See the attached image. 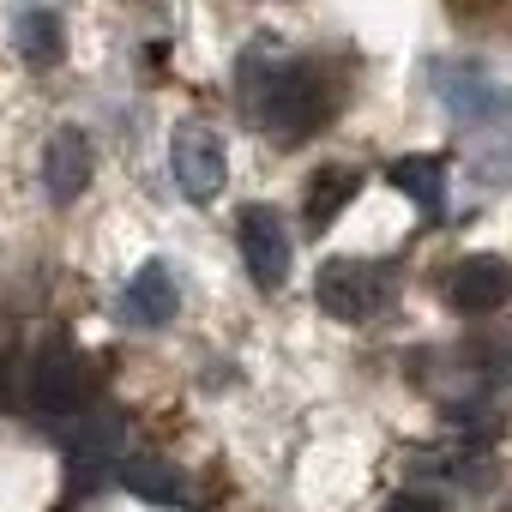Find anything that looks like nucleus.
<instances>
[{
  "mask_svg": "<svg viewBox=\"0 0 512 512\" xmlns=\"http://www.w3.org/2000/svg\"><path fill=\"white\" fill-rule=\"evenodd\" d=\"M253 115H260V127L284 145L308 139L326 115V79L308 67V61H290V67H272L266 73V91L260 103H253Z\"/></svg>",
  "mask_w": 512,
  "mask_h": 512,
  "instance_id": "obj_1",
  "label": "nucleus"
},
{
  "mask_svg": "<svg viewBox=\"0 0 512 512\" xmlns=\"http://www.w3.org/2000/svg\"><path fill=\"white\" fill-rule=\"evenodd\" d=\"M314 302L332 320L362 326L368 314H380L392 302V272L386 266H368V260H326L320 278H314Z\"/></svg>",
  "mask_w": 512,
  "mask_h": 512,
  "instance_id": "obj_2",
  "label": "nucleus"
},
{
  "mask_svg": "<svg viewBox=\"0 0 512 512\" xmlns=\"http://www.w3.org/2000/svg\"><path fill=\"white\" fill-rule=\"evenodd\" d=\"M169 175H175V187H181L193 205L217 199V193H223V175H229L223 139H217L211 127H199V121L175 127V139H169Z\"/></svg>",
  "mask_w": 512,
  "mask_h": 512,
  "instance_id": "obj_3",
  "label": "nucleus"
},
{
  "mask_svg": "<svg viewBox=\"0 0 512 512\" xmlns=\"http://www.w3.org/2000/svg\"><path fill=\"white\" fill-rule=\"evenodd\" d=\"M235 241H241V260L253 272V284H266L278 290L290 278V260H296V247H290V229L272 205H241L235 217Z\"/></svg>",
  "mask_w": 512,
  "mask_h": 512,
  "instance_id": "obj_4",
  "label": "nucleus"
},
{
  "mask_svg": "<svg viewBox=\"0 0 512 512\" xmlns=\"http://www.w3.org/2000/svg\"><path fill=\"white\" fill-rule=\"evenodd\" d=\"M25 392H31V416L37 422H67L73 410H79V356H73V344L67 338H49L37 356H31V380H25Z\"/></svg>",
  "mask_w": 512,
  "mask_h": 512,
  "instance_id": "obj_5",
  "label": "nucleus"
},
{
  "mask_svg": "<svg viewBox=\"0 0 512 512\" xmlns=\"http://www.w3.org/2000/svg\"><path fill=\"white\" fill-rule=\"evenodd\" d=\"M446 296H452V308H464V314H494V308H506V296H512V266L500 260V253H464V260L452 266Z\"/></svg>",
  "mask_w": 512,
  "mask_h": 512,
  "instance_id": "obj_6",
  "label": "nucleus"
},
{
  "mask_svg": "<svg viewBox=\"0 0 512 512\" xmlns=\"http://www.w3.org/2000/svg\"><path fill=\"white\" fill-rule=\"evenodd\" d=\"M175 308H181V284H175L169 260H145L121 290V320L127 326H169Z\"/></svg>",
  "mask_w": 512,
  "mask_h": 512,
  "instance_id": "obj_7",
  "label": "nucleus"
},
{
  "mask_svg": "<svg viewBox=\"0 0 512 512\" xmlns=\"http://www.w3.org/2000/svg\"><path fill=\"white\" fill-rule=\"evenodd\" d=\"M91 139L79 133V127H55L49 133V145H43V187H49V199L55 205H67V199H79L85 187H91Z\"/></svg>",
  "mask_w": 512,
  "mask_h": 512,
  "instance_id": "obj_8",
  "label": "nucleus"
},
{
  "mask_svg": "<svg viewBox=\"0 0 512 512\" xmlns=\"http://www.w3.org/2000/svg\"><path fill=\"white\" fill-rule=\"evenodd\" d=\"M392 187H398L422 217H440V211H446V163L428 157V151H422V157H398V163H392Z\"/></svg>",
  "mask_w": 512,
  "mask_h": 512,
  "instance_id": "obj_9",
  "label": "nucleus"
},
{
  "mask_svg": "<svg viewBox=\"0 0 512 512\" xmlns=\"http://www.w3.org/2000/svg\"><path fill=\"white\" fill-rule=\"evenodd\" d=\"M13 49H19L31 67H55L61 49H67L61 19H55L49 7H19V13H13Z\"/></svg>",
  "mask_w": 512,
  "mask_h": 512,
  "instance_id": "obj_10",
  "label": "nucleus"
},
{
  "mask_svg": "<svg viewBox=\"0 0 512 512\" xmlns=\"http://www.w3.org/2000/svg\"><path fill=\"white\" fill-rule=\"evenodd\" d=\"M121 482H127L139 500H157V506L187 500V488H181L175 464H163V458H121Z\"/></svg>",
  "mask_w": 512,
  "mask_h": 512,
  "instance_id": "obj_11",
  "label": "nucleus"
},
{
  "mask_svg": "<svg viewBox=\"0 0 512 512\" xmlns=\"http://www.w3.org/2000/svg\"><path fill=\"white\" fill-rule=\"evenodd\" d=\"M350 199H356V169H326V175L308 187V223H314V229H326Z\"/></svg>",
  "mask_w": 512,
  "mask_h": 512,
  "instance_id": "obj_12",
  "label": "nucleus"
},
{
  "mask_svg": "<svg viewBox=\"0 0 512 512\" xmlns=\"http://www.w3.org/2000/svg\"><path fill=\"white\" fill-rule=\"evenodd\" d=\"M440 97H446V103H452V115H464V121H476V115L500 109V97L482 85V73H476V67H464V73L440 79Z\"/></svg>",
  "mask_w": 512,
  "mask_h": 512,
  "instance_id": "obj_13",
  "label": "nucleus"
},
{
  "mask_svg": "<svg viewBox=\"0 0 512 512\" xmlns=\"http://www.w3.org/2000/svg\"><path fill=\"white\" fill-rule=\"evenodd\" d=\"M386 512H440V506H434L428 494H398V500H392Z\"/></svg>",
  "mask_w": 512,
  "mask_h": 512,
  "instance_id": "obj_14",
  "label": "nucleus"
},
{
  "mask_svg": "<svg viewBox=\"0 0 512 512\" xmlns=\"http://www.w3.org/2000/svg\"><path fill=\"white\" fill-rule=\"evenodd\" d=\"M506 512H512V500H506Z\"/></svg>",
  "mask_w": 512,
  "mask_h": 512,
  "instance_id": "obj_15",
  "label": "nucleus"
}]
</instances>
